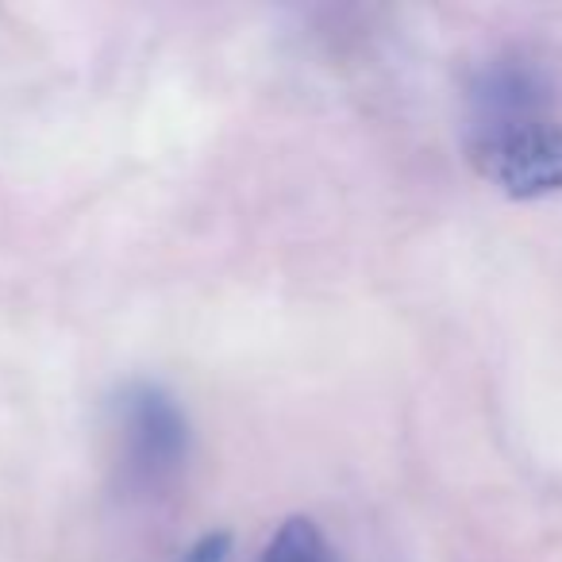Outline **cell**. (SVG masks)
Listing matches in <instances>:
<instances>
[{"instance_id":"obj_1","label":"cell","mask_w":562,"mask_h":562,"mask_svg":"<svg viewBox=\"0 0 562 562\" xmlns=\"http://www.w3.org/2000/svg\"><path fill=\"white\" fill-rule=\"evenodd\" d=\"M120 477L139 493H158L181 474L189 454V420L155 382H132L116 397Z\"/></svg>"},{"instance_id":"obj_2","label":"cell","mask_w":562,"mask_h":562,"mask_svg":"<svg viewBox=\"0 0 562 562\" xmlns=\"http://www.w3.org/2000/svg\"><path fill=\"white\" fill-rule=\"evenodd\" d=\"M470 162L505 196L531 201L562 189V124L516 120L490 127L470 147Z\"/></svg>"},{"instance_id":"obj_3","label":"cell","mask_w":562,"mask_h":562,"mask_svg":"<svg viewBox=\"0 0 562 562\" xmlns=\"http://www.w3.org/2000/svg\"><path fill=\"white\" fill-rule=\"evenodd\" d=\"M258 562H339V559H336V547L321 531V524L308 520V516H290L270 536V543L262 547Z\"/></svg>"},{"instance_id":"obj_4","label":"cell","mask_w":562,"mask_h":562,"mask_svg":"<svg viewBox=\"0 0 562 562\" xmlns=\"http://www.w3.org/2000/svg\"><path fill=\"white\" fill-rule=\"evenodd\" d=\"M227 554H232V536L227 531H209L193 547H186L178 562H227Z\"/></svg>"}]
</instances>
